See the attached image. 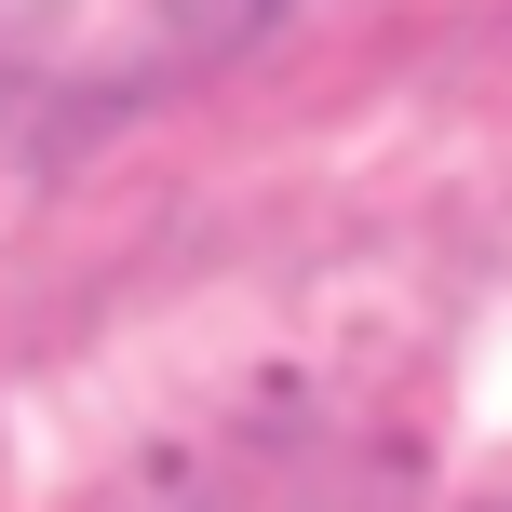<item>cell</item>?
Listing matches in <instances>:
<instances>
[{
	"label": "cell",
	"instance_id": "obj_1",
	"mask_svg": "<svg viewBox=\"0 0 512 512\" xmlns=\"http://www.w3.org/2000/svg\"><path fill=\"white\" fill-rule=\"evenodd\" d=\"M297 0H0V108L54 135H95L256 54Z\"/></svg>",
	"mask_w": 512,
	"mask_h": 512
}]
</instances>
